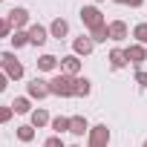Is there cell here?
I'll list each match as a JSON object with an SVG mask.
<instances>
[{"mask_svg": "<svg viewBox=\"0 0 147 147\" xmlns=\"http://www.w3.org/2000/svg\"><path fill=\"white\" fill-rule=\"evenodd\" d=\"M49 95H58V98H72L75 95V78L66 75V72H61V75H55L49 81Z\"/></svg>", "mask_w": 147, "mask_h": 147, "instance_id": "cell-1", "label": "cell"}, {"mask_svg": "<svg viewBox=\"0 0 147 147\" xmlns=\"http://www.w3.org/2000/svg\"><path fill=\"white\" fill-rule=\"evenodd\" d=\"M0 69L9 75V81L23 78V63L15 58V52H0Z\"/></svg>", "mask_w": 147, "mask_h": 147, "instance_id": "cell-2", "label": "cell"}, {"mask_svg": "<svg viewBox=\"0 0 147 147\" xmlns=\"http://www.w3.org/2000/svg\"><path fill=\"white\" fill-rule=\"evenodd\" d=\"M107 144H110V130H107V124L90 127V147H107Z\"/></svg>", "mask_w": 147, "mask_h": 147, "instance_id": "cell-3", "label": "cell"}, {"mask_svg": "<svg viewBox=\"0 0 147 147\" xmlns=\"http://www.w3.org/2000/svg\"><path fill=\"white\" fill-rule=\"evenodd\" d=\"M81 20H84V26H90V32L104 23V18H101V12H98L95 6H84V9H81Z\"/></svg>", "mask_w": 147, "mask_h": 147, "instance_id": "cell-4", "label": "cell"}, {"mask_svg": "<svg viewBox=\"0 0 147 147\" xmlns=\"http://www.w3.org/2000/svg\"><path fill=\"white\" fill-rule=\"evenodd\" d=\"M61 69L66 72V75H72V78H78V72H81V58L72 52V55H66V58H61Z\"/></svg>", "mask_w": 147, "mask_h": 147, "instance_id": "cell-5", "label": "cell"}, {"mask_svg": "<svg viewBox=\"0 0 147 147\" xmlns=\"http://www.w3.org/2000/svg\"><path fill=\"white\" fill-rule=\"evenodd\" d=\"M6 20H9V26H12L15 32H20V29L29 23V12H26V9H12Z\"/></svg>", "mask_w": 147, "mask_h": 147, "instance_id": "cell-6", "label": "cell"}, {"mask_svg": "<svg viewBox=\"0 0 147 147\" xmlns=\"http://www.w3.org/2000/svg\"><path fill=\"white\" fill-rule=\"evenodd\" d=\"M26 35H29V43H32V46H43V43L49 40V32H46L43 26H38V23H32V26L26 29Z\"/></svg>", "mask_w": 147, "mask_h": 147, "instance_id": "cell-7", "label": "cell"}, {"mask_svg": "<svg viewBox=\"0 0 147 147\" xmlns=\"http://www.w3.org/2000/svg\"><path fill=\"white\" fill-rule=\"evenodd\" d=\"M124 55H127V61H130V63H136V66H138L141 61H147V46H144V43H133V46H127V49H124Z\"/></svg>", "mask_w": 147, "mask_h": 147, "instance_id": "cell-8", "label": "cell"}, {"mask_svg": "<svg viewBox=\"0 0 147 147\" xmlns=\"http://www.w3.org/2000/svg\"><path fill=\"white\" fill-rule=\"evenodd\" d=\"M29 95L38 98V101L46 98V95H49V81H43V78H32V81H29Z\"/></svg>", "mask_w": 147, "mask_h": 147, "instance_id": "cell-9", "label": "cell"}, {"mask_svg": "<svg viewBox=\"0 0 147 147\" xmlns=\"http://www.w3.org/2000/svg\"><path fill=\"white\" fill-rule=\"evenodd\" d=\"M72 49H75V55H90V52L95 49V43H92L90 35H81V38L72 40Z\"/></svg>", "mask_w": 147, "mask_h": 147, "instance_id": "cell-10", "label": "cell"}, {"mask_svg": "<svg viewBox=\"0 0 147 147\" xmlns=\"http://www.w3.org/2000/svg\"><path fill=\"white\" fill-rule=\"evenodd\" d=\"M69 133H72V136H84V133H90L87 118H84V115H72V118H69Z\"/></svg>", "mask_w": 147, "mask_h": 147, "instance_id": "cell-11", "label": "cell"}, {"mask_svg": "<svg viewBox=\"0 0 147 147\" xmlns=\"http://www.w3.org/2000/svg\"><path fill=\"white\" fill-rule=\"evenodd\" d=\"M49 32H52V38L63 40V38L69 35V23H66L63 18H55V20H52V26H49Z\"/></svg>", "mask_w": 147, "mask_h": 147, "instance_id": "cell-12", "label": "cell"}, {"mask_svg": "<svg viewBox=\"0 0 147 147\" xmlns=\"http://www.w3.org/2000/svg\"><path fill=\"white\" fill-rule=\"evenodd\" d=\"M107 61H110V66H113V69H121V66H127V63H130V61H127V55H124V49H110Z\"/></svg>", "mask_w": 147, "mask_h": 147, "instance_id": "cell-13", "label": "cell"}, {"mask_svg": "<svg viewBox=\"0 0 147 147\" xmlns=\"http://www.w3.org/2000/svg\"><path fill=\"white\" fill-rule=\"evenodd\" d=\"M127 38V23L124 20H113L110 23V40H124Z\"/></svg>", "mask_w": 147, "mask_h": 147, "instance_id": "cell-14", "label": "cell"}, {"mask_svg": "<svg viewBox=\"0 0 147 147\" xmlns=\"http://www.w3.org/2000/svg\"><path fill=\"white\" fill-rule=\"evenodd\" d=\"M90 38H92V43H107L110 40V23H101L98 29H92Z\"/></svg>", "mask_w": 147, "mask_h": 147, "instance_id": "cell-15", "label": "cell"}, {"mask_svg": "<svg viewBox=\"0 0 147 147\" xmlns=\"http://www.w3.org/2000/svg\"><path fill=\"white\" fill-rule=\"evenodd\" d=\"M90 92H92L90 78H75V95H78V98H87Z\"/></svg>", "mask_w": 147, "mask_h": 147, "instance_id": "cell-16", "label": "cell"}, {"mask_svg": "<svg viewBox=\"0 0 147 147\" xmlns=\"http://www.w3.org/2000/svg\"><path fill=\"white\" fill-rule=\"evenodd\" d=\"M29 115H32V127H43V124H52V121H49V113H46V110H40V107H38V110H32Z\"/></svg>", "mask_w": 147, "mask_h": 147, "instance_id": "cell-17", "label": "cell"}, {"mask_svg": "<svg viewBox=\"0 0 147 147\" xmlns=\"http://www.w3.org/2000/svg\"><path fill=\"white\" fill-rule=\"evenodd\" d=\"M55 66H58V58H55V55H40V58H38V69H43V72H52Z\"/></svg>", "mask_w": 147, "mask_h": 147, "instance_id": "cell-18", "label": "cell"}, {"mask_svg": "<svg viewBox=\"0 0 147 147\" xmlns=\"http://www.w3.org/2000/svg\"><path fill=\"white\" fill-rule=\"evenodd\" d=\"M52 130H55V136H61V133H69V118H63V115L52 118Z\"/></svg>", "mask_w": 147, "mask_h": 147, "instance_id": "cell-19", "label": "cell"}, {"mask_svg": "<svg viewBox=\"0 0 147 147\" xmlns=\"http://www.w3.org/2000/svg\"><path fill=\"white\" fill-rule=\"evenodd\" d=\"M18 138H20V141H32V138H35V127H32V124H20V127H18Z\"/></svg>", "mask_w": 147, "mask_h": 147, "instance_id": "cell-20", "label": "cell"}, {"mask_svg": "<svg viewBox=\"0 0 147 147\" xmlns=\"http://www.w3.org/2000/svg\"><path fill=\"white\" fill-rule=\"evenodd\" d=\"M9 40H12V46H15V49H20V46H26V43H29V35H26V32H15Z\"/></svg>", "mask_w": 147, "mask_h": 147, "instance_id": "cell-21", "label": "cell"}, {"mask_svg": "<svg viewBox=\"0 0 147 147\" xmlns=\"http://www.w3.org/2000/svg\"><path fill=\"white\" fill-rule=\"evenodd\" d=\"M15 113H32V107H29V98H15V104H9Z\"/></svg>", "mask_w": 147, "mask_h": 147, "instance_id": "cell-22", "label": "cell"}, {"mask_svg": "<svg viewBox=\"0 0 147 147\" xmlns=\"http://www.w3.org/2000/svg\"><path fill=\"white\" fill-rule=\"evenodd\" d=\"M133 38H136L138 43H147V23H138V26L133 29Z\"/></svg>", "mask_w": 147, "mask_h": 147, "instance_id": "cell-23", "label": "cell"}, {"mask_svg": "<svg viewBox=\"0 0 147 147\" xmlns=\"http://www.w3.org/2000/svg\"><path fill=\"white\" fill-rule=\"evenodd\" d=\"M12 115H15V110H12V107H0V124H6Z\"/></svg>", "mask_w": 147, "mask_h": 147, "instance_id": "cell-24", "label": "cell"}, {"mask_svg": "<svg viewBox=\"0 0 147 147\" xmlns=\"http://www.w3.org/2000/svg\"><path fill=\"white\" fill-rule=\"evenodd\" d=\"M43 147H63V141H61V136H49L43 141Z\"/></svg>", "mask_w": 147, "mask_h": 147, "instance_id": "cell-25", "label": "cell"}, {"mask_svg": "<svg viewBox=\"0 0 147 147\" xmlns=\"http://www.w3.org/2000/svg\"><path fill=\"white\" fill-rule=\"evenodd\" d=\"M9 32H12L9 20H6V18H0V38H9Z\"/></svg>", "mask_w": 147, "mask_h": 147, "instance_id": "cell-26", "label": "cell"}, {"mask_svg": "<svg viewBox=\"0 0 147 147\" xmlns=\"http://www.w3.org/2000/svg\"><path fill=\"white\" fill-rule=\"evenodd\" d=\"M136 84H138L141 90H147V72H141V69L136 72Z\"/></svg>", "mask_w": 147, "mask_h": 147, "instance_id": "cell-27", "label": "cell"}, {"mask_svg": "<svg viewBox=\"0 0 147 147\" xmlns=\"http://www.w3.org/2000/svg\"><path fill=\"white\" fill-rule=\"evenodd\" d=\"M113 3H124V6H136V9H138L144 0H113Z\"/></svg>", "mask_w": 147, "mask_h": 147, "instance_id": "cell-28", "label": "cell"}, {"mask_svg": "<svg viewBox=\"0 0 147 147\" xmlns=\"http://www.w3.org/2000/svg\"><path fill=\"white\" fill-rule=\"evenodd\" d=\"M6 84H9V75H6V72H3V69H0V92H3V90H6Z\"/></svg>", "mask_w": 147, "mask_h": 147, "instance_id": "cell-29", "label": "cell"}, {"mask_svg": "<svg viewBox=\"0 0 147 147\" xmlns=\"http://www.w3.org/2000/svg\"><path fill=\"white\" fill-rule=\"evenodd\" d=\"M141 147H147V141H144V144H141Z\"/></svg>", "mask_w": 147, "mask_h": 147, "instance_id": "cell-30", "label": "cell"}, {"mask_svg": "<svg viewBox=\"0 0 147 147\" xmlns=\"http://www.w3.org/2000/svg\"><path fill=\"white\" fill-rule=\"evenodd\" d=\"M72 147H78V144H72Z\"/></svg>", "mask_w": 147, "mask_h": 147, "instance_id": "cell-31", "label": "cell"}, {"mask_svg": "<svg viewBox=\"0 0 147 147\" xmlns=\"http://www.w3.org/2000/svg\"><path fill=\"white\" fill-rule=\"evenodd\" d=\"M0 3H3V0H0Z\"/></svg>", "mask_w": 147, "mask_h": 147, "instance_id": "cell-32", "label": "cell"}]
</instances>
